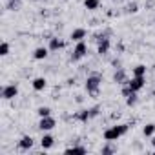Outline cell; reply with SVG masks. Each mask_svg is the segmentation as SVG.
I'll list each match as a JSON object with an SVG mask.
<instances>
[{
    "instance_id": "obj_1",
    "label": "cell",
    "mask_w": 155,
    "mask_h": 155,
    "mask_svg": "<svg viewBox=\"0 0 155 155\" xmlns=\"http://www.w3.org/2000/svg\"><path fill=\"white\" fill-rule=\"evenodd\" d=\"M130 130V124H117V126H111L104 131V140H117L120 139L122 135H126Z\"/></svg>"
},
{
    "instance_id": "obj_2",
    "label": "cell",
    "mask_w": 155,
    "mask_h": 155,
    "mask_svg": "<svg viewBox=\"0 0 155 155\" xmlns=\"http://www.w3.org/2000/svg\"><path fill=\"white\" fill-rule=\"evenodd\" d=\"M101 82H102V79L99 75H91V77H88L86 79V91L91 95V97H97L99 95V88H101Z\"/></svg>"
},
{
    "instance_id": "obj_3",
    "label": "cell",
    "mask_w": 155,
    "mask_h": 155,
    "mask_svg": "<svg viewBox=\"0 0 155 155\" xmlns=\"http://www.w3.org/2000/svg\"><path fill=\"white\" fill-rule=\"evenodd\" d=\"M86 55H88V44H86L84 40L77 42V46H75V49H73V55H71V60H73V62H77V60L84 58Z\"/></svg>"
},
{
    "instance_id": "obj_4",
    "label": "cell",
    "mask_w": 155,
    "mask_h": 155,
    "mask_svg": "<svg viewBox=\"0 0 155 155\" xmlns=\"http://www.w3.org/2000/svg\"><path fill=\"white\" fill-rule=\"evenodd\" d=\"M55 126H57V120H55L51 115H48V117H40L38 130H42V131H51Z\"/></svg>"
},
{
    "instance_id": "obj_5",
    "label": "cell",
    "mask_w": 155,
    "mask_h": 155,
    "mask_svg": "<svg viewBox=\"0 0 155 155\" xmlns=\"http://www.w3.org/2000/svg\"><path fill=\"white\" fill-rule=\"evenodd\" d=\"M128 86L131 91H140L146 86V77H131V81H128Z\"/></svg>"
},
{
    "instance_id": "obj_6",
    "label": "cell",
    "mask_w": 155,
    "mask_h": 155,
    "mask_svg": "<svg viewBox=\"0 0 155 155\" xmlns=\"http://www.w3.org/2000/svg\"><path fill=\"white\" fill-rule=\"evenodd\" d=\"M17 95H18V86H17V84H8V86L2 88V99L11 101V99H15Z\"/></svg>"
},
{
    "instance_id": "obj_7",
    "label": "cell",
    "mask_w": 155,
    "mask_h": 155,
    "mask_svg": "<svg viewBox=\"0 0 155 155\" xmlns=\"http://www.w3.org/2000/svg\"><path fill=\"white\" fill-rule=\"evenodd\" d=\"M113 81L117 82V84H128V77H126V71L122 69V68H117V71H115V75H113Z\"/></svg>"
},
{
    "instance_id": "obj_8",
    "label": "cell",
    "mask_w": 155,
    "mask_h": 155,
    "mask_svg": "<svg viewBox=\"0 0 155 155\" xmlns=\"http://www.w3.org/2000/svg\"><path fill=\"white\" fill-rule=\"evenodd\" d=\"M33 144H35V140H33L31 135H24V137L18 140V148H20V150H31Z\"/></svg>"
},
{
    "instance_id": "obj_9",
    "label": "cell",
    "mask_w": 155,
    "mask_h": 155,
    "mask_svg": "<svg viewBox=\"0 0 155 155\" xmlns=\"http://www.w3.org/2000/svg\"><path fill=\"white\" fill-rule=\"evenodd\" d=\"M86 35H88V31H86L84 28H77V29H73V33H71V40H73V42H81V40L86 38Z\"/></svg>"
},
{
    "instance_id": "obj_10",
    "label": "cell",
    "mask_w": 155,
    "mask_h": 155,
    "mask_svg": "<svg viewBox=\"0 0 155 155\" xmlns=\"http://www.w3.org/2000/svg\"><path fill=\"white\" fill-rule=\"evenodd\" d=\"M64 48V40L58 38V37H51L49 38V51H58Z\"/></svg>"
},
{
    "instance_id": "obj_11",
    "label": "cell",
    "mask_w": 155,
    "mask_h": 155,
    "mask_svg": "<svg viewBox=\"0 0 155 155\" xmlns=\"http://www.w3.org/2000/svg\"><path fill=\"white\" fill-rule=\"evenodd\" d=\"M53 144H55L53 135H49V133L42 135V139H40V146H42V150H49V148H53Z\"/></svg>"
},
{
    "instance_id": "obj_12",
    "label": "cell",
    "mask_w": 155,
    "mask_h": 155,
    "mask_svg": "<svg viewBox=\"0 0 155 155\" xmlns=\"http://www.w3.org/2000/svg\"><path fill=\"white\" fill-rule=\"evenodd\" d=\"M113 142H115V140H106V144L102 146L101 153H102V155H110V153H115V151H117V146H115Z\"/></svg>"
},
{
    "instance_id": "obj_13",
    "label": "cell",
    "mask_w": 155,
    "mask_h": 155,
    "mask_svg": "<svg viewBox=\"0 0 155 155\" xmlns=\"http://www.w3.org/2000/svg\"><path fill=\"white\" fill-rule=\"evenodd\" d=\"M73 119H75V120H81V122H88V120L91 119V115H90V110H82V111H77V113L73 115Z\"/></svg>"
},
{
    "instance_id": "obj_14",
    "label": "cell",
    "mask_w": 155,
    "mask_h": 155,
    "mask_svg": "<svg viewBox=\"0 0 155 155\" xmlns=\"http://www.w3.org/2000/svg\"><path fill=\"white\" fill-rule=\"evenodd\" d=\"M46 86H48V81L44 79V77H37V79L33 81V90L35 91H42Z\"/></svg>"
},
{
    "instance_id": "obj_15",
    "label": "cell",
    "mask_w": 155,
    "mask_h": 155,
    "mask_svg": "<svg viewBox=\"0 0 155 155\" xmlns=\"http://www.w3.org/2000/svg\"><path fill=\"white\" fill-rule=\"evenodd\" d=\"M48 51H49V48H37L35 53H33V57H35L37 60H44V58L48 57Z\"/></svg>"
},
{
    "instance_id": "obj_16",
    "label": "cell",
    "mask_w": 155,
    "mask_h": 155,
    "mask_svg": "<svg viewBox=\"0 0 155 155\" xmlns=\"http://www.w3.org/2000/svg\"><path fill=\"white\" fill-rule=\"evenodd\" d=\"M99 6H101V0H84V8L90 9V11L99 9Z\"/></svg>"
},
{
    "instance_id": "obj_17",
    "label": "cell",
    "mask_w": 155,
    "mask_h": 155,
    "mask_svg": "<svg viewBox=\"0 0 155 155\" xmlns=\"http://www.w3.org/2000/svg\"><path fill=\"white\" fill-rule=\"evenodd\" d=\"M86 151H88V150H86L84 146H71V148H66V153H73V155H75V153L84 155Z\"/></svg>"
},
{
    "instance_id": "obj_18",
    "label": "cell",
    "mask_w": 155,
    "mask_h": 155,
    "mask_svg": "<svg viewBox=\"0 0 155 155\" xmlns=\"http://www.w3.org/2000/svg\"><path fill=\"white\" fill-rule=\"evenodd\" d=\"M142 133H144V137H153V135H155V124H153V122L146 124V126L142 128Z\"/></svg>"
},
{
    "instance_id": "obj_19",
    "label": "cell",
    "mask_w": 155,
    "mask_h": 155,
    "mask_svg": "<svg viewBox=\"0 0 155 155\" xmlns=\"http://www.w3.org/2000/svg\"><path fill=\"white\" fill-rule=\"evenodd\" d=\"M133 77H146V66L139 64L133 68Z\"/></svg>"
},
{
    "instance_id": "obj_20",
    "label": "cell",
    "mask_w": 155,
    "mask_h": 155,
    "mask_svg": "<svg viewBox=\"0 0 155 155\" xmlns=\"http://www.w3.org/2000/svg\"><path fill=\"white\" fill-rule=\"evenodd\" d=\"M9 11H18L20 9V0H8V6H6Z\"/></svg>"
},
{
    "instance_id": "obj_21",
    "label": "cell",
    "mask_w": 155,
    "mask_h": 155,
    "mask_svg": "<svg viewBox=\"0 0 155 155\" xmlns=\"http://www.w3.org/2000/svg\"><path fill=\"white\" fill-rule=\"evenodd\" d=\"M137 101H139V99H137V91H131V93L126 97V104H128V106H135Z\"/></svg>"
},
{
    "instance_id": "obj_22",
    "label": "cell",
    "mask_w": 155,
    "mask_h": 155,
    "mask_svg": "<svg viewBox=\"0 0 155 155\" xmlns=\"http://www.w3.org/2000/svg\"><path fill=\"white\" fill-rule=\"evenodd\" d=\"M37 113H38L40 117H48V115H51V108H48V106H40V108L37 110Z\"/></svg>"
},
{
    "instance_id": "obj_23",
    "label": "cell",
    "mask_w": 155,
    "mask_h": 155,
    "mask_svg": "<svg viewBox=\"0 0 155 155\" xmlns=\"http://www.w3.org/2000/svg\"><path fill=\"white\" fill-rule=\"evenodd\" d=\"M0 55H2V57L9 55V44H8V42H2V44H0Z\"/></svg>"
},
{
    "instance_id": "obj_24",
    "label": "cell",
    "mask_w": 155,
    "mask_h": 155,
    "mask_svg": "<svg viewBox=\"0 0 155 155\" xmlns=\"http://www.w3.org/2000/svg\"><path fill=\"white\" fill-rule=\"evenodd\" d=\"M99 111H101V108H99V106L90 108V115H91V119H93V117H97V115H99Z\"/></svg>"
},
{
    "instance_id": "obj_25",
    "label": "cell",
    "mask_w": 155,
    "mask_h": 155,
    "mask_svg": "<svg viewBox=\"0 0 155 155\" xmlns=\"http://www.w3.org/2000/svg\"><path fill=\"white\" fill-rule=\"evenodd\" d=\"M137 8H139V6H137L135 2H131V4H128V11H130V13H137Z\"/></svg>"
},
{
    "instance_id": "obj_26",
    "label": "cell",
    "mask_w": 155,
    "mask_h": 155,
    "mask_svg": "<svg viewBox=\"0 0 155 155\" xmlns=\"http://www.w3.org/2000/svg\"><path fill=\"white\" fill-rule=\"evenodd\" d=\"M130 93H131V90H130V86H128V84H124V88H122V95H124V97H128Z\"/></svg>"
},
{
    "instance_id": "obj_27",
    "label": "cell",
    "mask_w": 155,
    "mask_h": 155,
    "mask_svg": "<svg viewBox=\"0 0 155 155\" xmlns=\"http://www.w3.org/2000/svg\"><path fill=\"white\" fill-rule=\"evenodd\" d=\"M151 144H153V146H155V135H153V139H151Z\"/></svg>"
}]
</instances>
